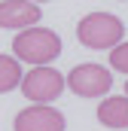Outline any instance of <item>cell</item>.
I'll use <instances>...</instances> for the list:
<instances>
[{
	"instance_id": "3",
	"label": "cell",
	"mask_w": 128,
	"mask_h": 131,
	"mask_svg": "<svg viewBox=\"0 0 128 131\" xmlns=\"http://www.w3.org/2000/svg\"><path fill=\"white\" fill-rule=\"evenodd\" d=\"M64 85L67 79L49 64H34V70L22 76V95L34 104H52L55 98H61Z\"/></svg>"
},
{
	"instance_id": "5",
	"label": "cell",
	"mask_w": 128,
	"mask_h": 131,
	"mask_svg": "<svg viewBox=\"0 0 128 131\" xmlns=\"http://www.w3.org/2000/svg\"><path fill=\"white\" fill-rule=\"evenodd\" d=\"M12 128L15 131H64V116L49 104H34L15 116Z\"/></svg>"
},
{
	"instance_id": "7",
	"label": "cell",
	"mask_w": 128,
	"mask_h": 131,
	"mask_svg": "<svg viewBox=\"0 0 128 131\" xmlns=\"http://www.w3.org/2000/svg\"><path fill=\"white\" fill-rule=\"evenodd\" d=\"M98 119L107 128H128V95L122 98H104L98 107Z\"/></svg>"
},
{
	"instance_id": "1",
	"label": "cell",
	"mask_w": 128,
	"mask_h": 131,
	"mask_svg": "<svg viewBox=\"0 0 128 131\" xmlns=\"http://www.w3.org/2000/svg\"><path fill=\"white\" fill-rule=\"evenodd\" d=\"M12 55L25 64H49L61 55V37L49 28H22L12 40Z\"/></svg>"
},
{
	"instance_id": "2",
	"label": "cell",
	"mask_w": 128,
	"mask_h": 131,
	"mask_svg": "<svg viewBox=\"0 0 128 131\" xmlns=\"http://www.w3.org/2000/svg\"><path fill=\"white\" fill-rule=\"evenodd\" d=\"M76 37L89 49H113V46L122 43L125 25H122V18H116L110 12H89L76 25Z\"/></svg>"
},
{
	"instance_id": "10",
	"label": "cell",
	"mask_w": 128,
	"mask_h": 131,
	"mask_svg": "<svg viewBox=\"0 0 128 131\" xmlns=\"http://www.w3.org/2000/svg\"><path fill=\"white\" fill-rule=\"evenodd\" d=\"M34 3H49V0H34Z\"/></svg>"
},
{
	"instance_id": "11",
	"label": "cell",
	"mask_w": 128,
	"mask_h": 131,
	"mask_svg": "<svg viewBox=\"0 0 128 131\" xmlns=\"http://www.w3.org/2000/svg\"><path fill=\"white\" fill-rule=\"evenodd\" d=\"M125 95H128V82H125Z\"/></svg>"
},
{
	"instance_id": "6",
	"label": "cell",
	"mask_w": 128,
	"mask_h": 131,
	"mask_svg": "<svg viewBox=\"0 0 128 131\" xmlns=\"http://www.w3.org/2000/svg\"><path fill=\"white\" fill-rule=\"evenodd\" d=\"M40 21V3L34 0H0V28L22 31Z\"/></svg>"
},
{
	"instance_id": "4",
	"label": "cell",
	"mask_w": 128,
	"mask_h": 131,
	"mask_svg": "<svg viewBox=\"0 0 128 131\" xmlns=\"http://www.w3.org/2000/svg\"><path fill=\"white\" fill-rule=\"evenodd\" d=\"M67 85L79 98H101L113 85V73L101 64H76L67 73Z\"/></svg>"
},
{
	"instance_id": "9",
	"label": "cell",
	"mask_w": 128,
	"mask_h": 131,
	"mask_svg": "<svg viewBox=\"0 0 128 131\" xmlns=\"http://www.w3.org/2000/svg\"><path fill=\"white\" fill-rule=\"evenodd\" d=\"M110 67L119 73H128V43H119L110 49Z\"/></svg>"
},
{
	"instance_id": "8",
	"label": "cell",
	"mask_w": 128,
	"mask_h": 131,
	"mask_svg": "<svg viewBox=\"0 0 128 131\" xmlns=\"http://www.w3.org/2000/svg\"><path fill=\"white\" fill-rule=\"evenodd\" d=\"M22 85V64L15 55H0V95Z\"/></svg>"
}]
</instances>
